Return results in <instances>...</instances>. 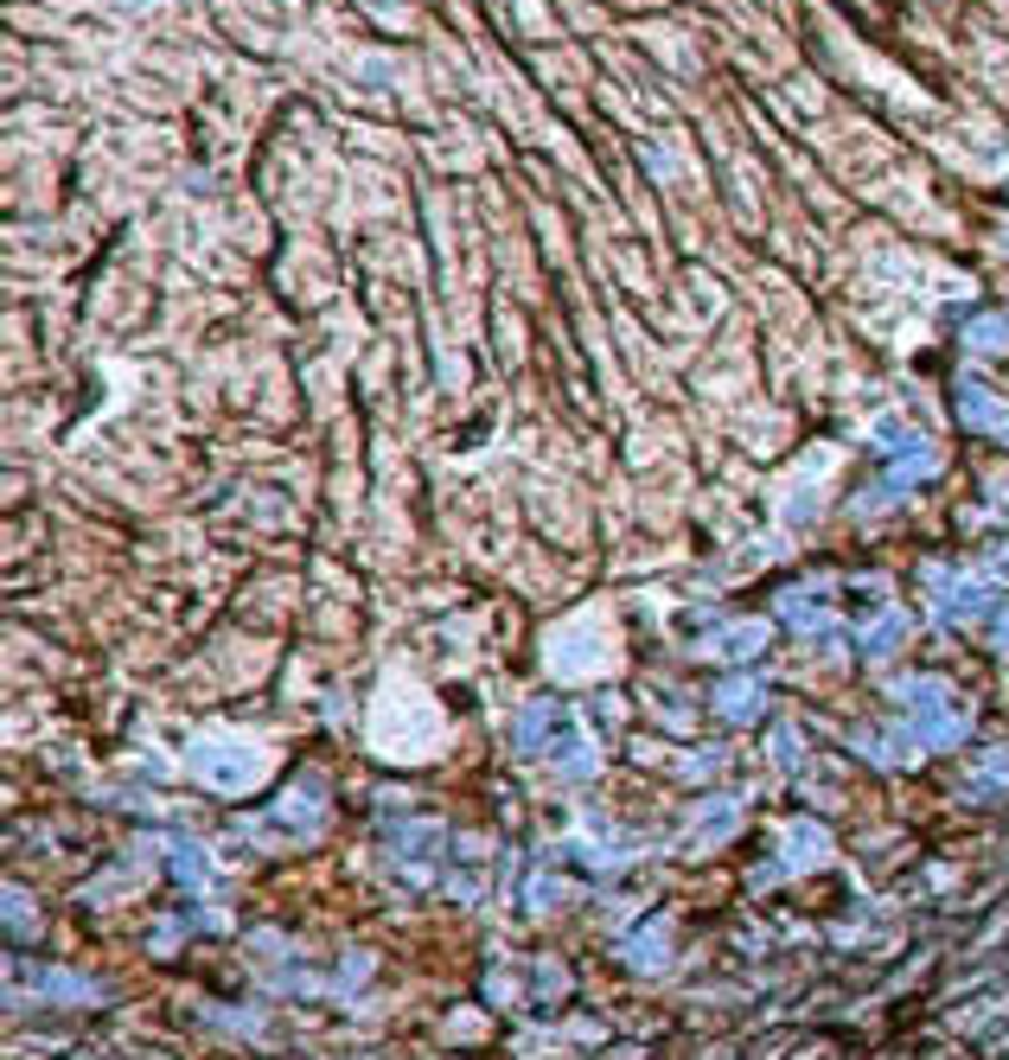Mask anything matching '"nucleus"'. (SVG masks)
Instances as JSON below:
<instances>
[{"mask_svg":"<svg viewBox=\"0 0 1009 1060\" xmlns=\"http://www.w3.org/2000/svg\"><path fill=\"white\" fill-rule=\"evenodd\" d=\"M192 767L205 773L211 786H225V793H243V786H256V773H262V754L256 748H243V741H218V734H205L198 748H192Z\"/></svg>","mask_w":1009,"mask_h":1060,"instance_id":"1","label":"nucleus"},{"mask_svg":"<svg viewBox=\"0 0 1009 1060\" xmlns=\"http://www.w3.org/2000/svg\"><path fill=\"white\" fill-rule=\"evenodd\" d=\"M933 614L939 620H977L990 607V575H959V569H933Z\"/></svg>","mask_w":1009,"mask_h":1060,"instance_id":"2","label":"nucleus"},{"mask_svg":"<svg viewBox=\"0 0 1009 1060\" xmlns=\"http://www.w3.org/2000/svg\"><path fill=\"white\" fill-rule=\"evenodd\" d=\"M780 620L792 632H830V582H805L780 594Z\"/></svg>","mask_w":1009,"mask_h":1060,"instance_id":"3","label":"nucleus"},{"mask_svg":"<svg viewBox=\"0 0 1009 1060\" xmlns=\"http://www.w3.org/2000/svg\"><path fill=\"white\" fill-rule=\"evenodd\" d=\"M933 467H939L933 447L927 441H907V447H895V460H888V486H920Z\"/></svg>","mask_w":1009,"mask_h":1060,"instance_id":"4","label":"nucleus"},{"mask_svg":"<svg viewBox=\"0 0 1009 1060\" xmlns=\"http://www.w3.org/2000/svg\"><path fill=\"white\" fill-rule=\"evenodd\" d=\"M901 639H907V614H901V607H888V614H875V620L862 626V652H869V659L895 652Z\"/></svg>","mask_w":1009,"mask_h":1060,"instance_id":"5","label":"nucleus"},{"mask_svg":"<svg viewBox=\"0 0 1009 1060\" xmlns=\"http://www.w3.org/2000/svg\"><path fill=\"white\" fill-rule=\"evenodd\" d=\"M760 646H767V626H760V620H742V626H729L710 652H722V659H754Z\"/></svg>","mask_w":1009,"mask_h":1060,"instance_id":"6","label":"nucleus"},{"mask_svg":"<svg viewBox=\"0 0 1009 1060\" xmlns=\"http://www.w3.org/2000/svg\"><path fill=\"white\" fill-rule=\"evenodd\" d=\"M760 703H767V691H760L754 677H735V684L722 691V716H735V722H754V716H760Z\"/></svg>","mask_w":1009,"mask_h":1060,"instance_id":"7","label":"nucleus"},{"mask_svg":"<svg viewBox=\"0 0 1009 1060\" xmlns=\"http://www.w3.org/2000/svg\"><path fill=\"white\" fill-rule=\"evenodd\" d=\"M786 837H792V843H786V863H792V869H812V863H818V856H824V837H818V824H792Z\"/></svg>","mask_w":1009,"mask_h":1060,"instance_id":"8","label":"nucleus"},{"mask_svg":"<svg viewBox=\"0 0 1009 1060\" xmlns=\"http://www.w3.org/2000/svg\"><path fill=\"white\" fill-rule=\"evenodd\" d=\"M550 722H557V709H550V703H537V709H524V722H518V741H524V748H543V741H550V734H543V729H550Z\"/></svg>","mask_w":1009,"mask_h":1060,"instance_id":"9","label":"nucleus"},{"mask_svg":"<svg viewBox=\"0 0 1009 1060\" xmlns=\"http://www.w3.org/2000/svg\"><path fill=\"white\" fill-rule=\"evenodd\" d=\"M972 345H977V352H1004V345H1009V320H977Z\"/></svg>","mask_w":1009,"mask_h":1060,"instance_id":"10","label":"nucleus"},{"mask_svg":"<svg viewBox=\"0 0 1009 1060\" xmlns=\"http://www.w3.org/2000/svg\"><path fill=\"white\" fill-rule=\"evenodd\" d=\"M997 646H1004V652H1009V607H1004V614H997Z\"/></svg>","mask_w":1009,"mask_h":1060,"instance_id":"11","label":"nucleus"}]
</instances>
